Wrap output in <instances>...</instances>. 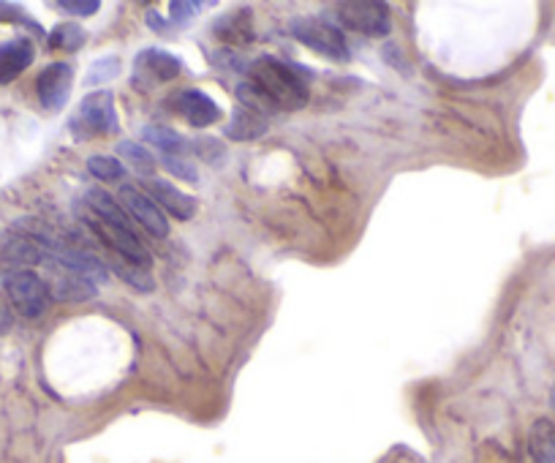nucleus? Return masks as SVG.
Returning a JSON list of instances; mask_svg holds the SVG:
<instances>
[{"instance_id":"4be33fe9","label":"nucleus","mask_w":555,"mask_h":463,"mask_svg":"<svg viewBox=\"0 0 555 463\" xmlns=\"http://www.w3.org/2000/svg\"><path fill=\"white\" fill-rule=\"evenodd\" d=\"M82 44H85V30L79 28L77 23H63V25H55V28H52V34H50L52 50L77 52Z\"/></svg>"},{"instance_id":"7ed1b4c3","label":"nucleus","mask_w":555,"mask_h":463,"mask_svg":"<svg viewBox=\"0 0 555 463\" xmlns=\"http://www.w3.org/2000/svg\"><path fill=\"white\" fill-rule=\"evenodd\" d=\"M3 292H7L14 311L25 319L44 317L52 300L50 284L39 273H34V270H9L3 275Z\"/></svg>"},{"instance_id":"6ab92c4d","label":"nucleus","mask_w":555,"mask_h":463,"mask_svg":"<svg viewBox=\"0 0 555 463\" xmlns=\"http://www.w3.org/2000/svg\"><path fill=\"white\" fill-rule=\"evenodd\" d=\"M112 270H115V273L120 275V281H126L131 290H137V292H153V290H156V281H153L151 270H147V268H139V265L126 262V259L112 257Z\"/></svg>"},{"instance_id":"39448f33","label":"nucleus","mask_w":555,"mask_h":463,"mask_svg":"<svg viewBox=\"0 0 555 463\" xmlns=\"http://www.w3.org/2000/svg\"><path fill=\"white\" fill-rule=\"evenodd\" d=\"M79 216H82L85 227H88L90 232H93V235L104 243L106 252H109L112 257H120V259H126V262H133V265H139V268L151 270L153 257H151V252L145 248V243L137 237V232H126V229L109 227V223H104L101 218H95L88 207H85Z\"/></svg>"},{"instance_id":"9b49d317","label":"nucleus","mask_w":555,"mask_h":463,"mask_svg":"<svg viewBox=\"0 0 555 463\" xmlns=\"http://www.w3.org/2000/svg\"><path fill=\"white\" fill-rule=\"evenodd\" d=\"M145 194L151 196L153 202H156L162 210H167L169 216L178 218V221H191V218L196 216V200L194 196L183 194L180 189H175L169 180H162V178H145Z\"/></svg>"},{"instance_id":"393cba45","label":"nucleus","mask_w":555,"mask_h":463,"mask_svg":"<svg viewBox=\"0 0 555 463\" xmlns=\"http://www.w3.org/2000/svg\"><path fill=\"white\" fill-rule=\"evenodd\" d=\"M216 30L221 34V39H232V41H250L254 30H250L248 23V14L240 12V14H229L227 20L216 25Z\"/></svg>"},{"instance_id":"a211bd4d","label":"nucleus","mask_w":555,"mask_h":463,"mask_svg":"<svg viewBox=\"0 0 555 463\" xmlns=\"http://www.w3.org/2000/svg\"><path fill=\"white\" fill-rule=\"evenodd\" d=\"M142 140H145L147 145L158 147L164 156H183V153L191 151V142L185 140L180 131L169 129V126H145V129H142Z\"/></svg>"},{"instance_id":"9d476101","label":"nucleus","mask_w":555,"mask_h":463,"mask_svg":"<svg viewBox=\"0 0 555 463\" xmlns=\"http://www.w3.org/2000/svg\"><path fill=\"white\" fill-rule=\"evenodd\" d=\"M74 90V68L68 63H50L36 79V93L47 112H61Z\"/></svg>"},{"instance_id":"dca6fc26","label":"nucleus","mask_w":555,"mask_h":463,"mask_svg":"<svg viewBox=\"0 0 555 463\" xmlns=\"http://www.w3.org/2000/svg\"><path fill=\"white\" fill-rule=\"evenodd\" d=\"M528 452L533 463H555V423L539 417L528 430Z\"/></svg>"},{"instance_id":"2eb2a0df","label":"nucleus","mask_w":555,"mask_h":463,"mask_svg":"<svg viewBox=\"0 0 555 463\" xmlns=\"http://www.w3.org/2000/svg\"><path fill=\"white\" fill-rule=\"evenodd\" d=\"M99 286L93 281L82 279V275L72 273V270H63V273L52 275V284H50V295L55 300L63 303H88L93 300Z\"/></svg>"},{"instance_id":"4468645a","label":"nucleus","mask_w":555,"mask_h":463,"mask_svg":"<svg viewBox=\"0 0 555 463\" xmlns=\"http://www.w3.org/2000/svg\"><path fill=\"white\" fill-rule=\"evenodd\" d=\"M85 207H88L95 218H101L104 223H109V227L133 232L131 218H128L126 207H122L115 196L106 194L104 189H90L88 194H85Z\"/></svg>"},{"instance_id":"f8f14e48","label":"nucleus","mask_w":555,"mask_h":463,"mask_svg":"<svg viewBox=\"0 0 555 463\" xmlns=\"http://www.w3.org/2000/svg\"><path fill=\"white\" fill-rule=\"evenodd\" d=\"M36 47L34 41L17 36V39L0 44V85H9L34 63Z\"/></svg>"},{"instance_id":"f3484780","label":"nucleus","mask_w":555,"mask_h":463,"mask_svg":"<svg viewBox=\"0 0 555 463\" xmlns=\"http://www.w3.org/2000/svg\"><path fill=\"white\" fill-rule=\"evenodd\" d=\"M267 134V118L256 115V112L237 106L232 112V124L227 126V137L234 142H254Z\"/></svg>"},{"instance_id":"f03ea898","label":"nucleus","mask_w":555,"mask_h":463,"mask_svg":"<svg viewBox=\"0 0 555 463\" xmlns=\"http://www.w3.org/2000/svg\"><path fill=\"white\" fill-rule=\"evenodd\" d=\"M68 129H72L74 140H93V137L117 134L120 124H117L115 95L109 90H95V93L85 95L82 104L74 112V118L68 120Z\"/></svg>"},{"instance_id":"1a4fd4ad","label":"nucleus","mask_w":555,"mask_h":463,"mask_svg":"<svg viewBox=\"0 0 555 463\" xmlns=\"http://www.w3.org/2000/svg\"><path fill=\"white\" fill-rule=\"evenodd\" d=\"M169 106L178 112L185 124L194 126V129H207V126L221 120V106H218L216 99L207 95L205 90H196V88L180 90V93L172 95Z\"/></svg>"},{"instance_id":"c756f323","label":"nucleus","mask_w":555,"mask_h":463,"mask_svg":"<svg viewBox=\"0 0 555 463\" xmlns=\"http://www.w3.org/2000/svg\"><path fill=\"white\" fill-rule=\"evenodd\" d=\"M202 9V3H185V0H175L169 3V20L175 23H189V20L196 17V12Z\"/></svg>"},{"instance_id":"6e6552de","label":"nucleus","mask_w":555,"mask_h":463,"mask_svg":"<svg viewBox=\"0 0 555 463\" xmlns=\"http://www.w3.org/2000/svg\"><path fill=\"white\" fill-rule=\"evenodd\" d=\"M183 68L178 55L167 50H158V47H151V50L139 52L137 63H133V82L139 88H153V85H164L169 79H175Z\"/></svg>"},{"instance_id":"20e7f679","label":"nucleus","mask_w":555,"mask_h":463,"mask_svg":"<svg viewBox=\"0 0 555 463\" xmlns=\"http://www.w3.org/2000/svg\"><path fill=\"white\" fill-rule=\"evenodd\" d=\"M289 34L308 50L330 57V61H349V44L344 30L322 17H295L289 23Z\"/></svg>"},{"instance_id":"ddd939ff","label":"nucleus","mask_w":555,"mask_h":463,"mask_svg":"<svg viewBox=\"0 0 555 463\" xmlns=\"http://www.w3.org/2000/svg\"><path fill=\"white\" fill-rule=\"evenodd\" d=\"M0 257L7 259V262L17 265V270H28L34 265L50 262L44 248L39 243H34L30 237L20 235V232H9L3 241H0Z\"/></svg>"},{"instance_id":"7c9ffc66","label":"nucleus","mask_w":555,"mask_h":463,"mask_svg":"<svg viewBox=\"0 0 555 463\" xmlns=\"http://www.w3.org/2000/svg\"><path fill=\"white\" fill-rule=\"evenodd\" d=\"M14 327V313H12V303L7 300V295L0 292V335H7L9 330Z\"/></svg>"},{"instance_id":"bb28decb","label":"nucleus","mask_w":555,"mask_h":463,"mask_svg":"<svg viewBox=\"0 0 555 463\" xmlns=\"http://www.w3.org/2000/svg\"><path fill=\"white\" fill-rule=\"evenodd\" d=\"M162 164L169 169V175H175V178L185 180V183H199V172H196L194 164L185 162L183 156H164Z\"/></svg>"},{"instance_id":"aec40b11","label":"nucleus","mask_w":555,"mask_h":463,"mask_svg":"<svg viewBox=\"0 0 555 463\" xmlns=\"http://www.w3.org/2000/svg\"><path fill=\"white\" fill-rule=\"evenodd\" d=\"M117 153L128 162V167H133L137 172H142L145 178H153V169H156V158L147 153L145 145H139V142H120L117 145Z\"/></svg>"},{"instance_id":"cd10ccee","label":"nucleus","mask_w":555,"mask_h":463,"mask_svg":"<svg viewBox=\"0 0 555 463\" xmlns=\"http://www.w3.org/2000/svg\"><path fill=\"white\" fill-rule=\"evenodd\" d=\"M57 9L72 14V17H93V14L101 9V3L99 0H61Z\"/></svg>"},{"instance_id":"412c9836","label":"nucleus","mask_w":555,"mask_h":463,"mask_svg":"<svg viewBox=\"0 0 555 463\" xmlns=\"http://www.w3.org/2000/svg\"><path fill=\"white\" fill-rule=\"evenodd\" d=\"M237 99H240V106H245V110L256 112V115H261V118H267V115H272V112H278V106L272 104L270 99H267L264 93H261L256 85L250 82H240L237 85Z\"/></svg>"},{"instance_id":"b1692460","label":"nucleus","mask_w":555,"mask_h":463,"mask_svg":"<svg viewBox=\"0 0 555 463\" xmlns=\"http://www.w3.org/2000/svg\"><path fill=\"white\" fill-rule=\"evenodd\" d=\"M120 61H117L115 55L99 57V61H93V66L88 68V74H85V85H88V88H95V85L112 82V79L120 77Z\"/></svg>"},{"instance_id":"423d86ee","label":"nucleus","mask_w":555,"mask_h":463,"mask_svg":"<svg viewBox=\"0 0 555 463\" xmlns=\"http://www.w3.org/2000/svg\"><path fill=\"white\" fill-rule=\"evenodd\" d=\"M338 23L346 30L360 36H371V39H384L392 30V17H389L387 3L378 0H349L338 7Z\"/></svg>"},{"instance_id":"f257e3e1","label":"nucleus","mask_w":555,"mask_h":463,"mask_svg":"<svg viewBox=\"0 0 555 463\" xmlns=\"http://www.w3.org/2000/svg\"><path fill=\"white\" fill-rule=\"evenodd\" d=\"M248 82L256 85L278 106V112L302 110L311 101V90H308L306 79L300 77V68L272 55H261L250 63Z\"/></svg>"},{"instance_id":"0eeeda50","label":"nucleus","mask_w":555,"mask_h":463,"mask_svg":"<svg viewBox=\"0 0 555 463\" xmlns=\"http://www.w3.org/2000/svg\"><path fill=\"white\" fill-rule=\"evenodd\" d=\"M120 205L126 207L128 218H133L139 227L145 229L147 235L153 237L169 235V221L167 216H164V210L145 194V191H139V185H131V183L120 185Z\"/></svg>"},{"instance_id":"5701e85b","label":"nucleus","mask_w":555,"mask_h":463,"mask_svg":"<svg viewBox=\"0 0 555 463\" xmlns=\"http://www.w3.org/2000/svg\"><path fill=\"white\" fill-rule=\"evenodd\" d=\"M88 172L101 183H117V180L126 178V167L112 156H90Z\"/></svg>"},{"instance_id":"c85d7f7f","label":"nucleus","mask_w":555,"mask_h":463,"mask_svg":"<svg viewBox=\"0 0 555 463\" xmlns=\"http://www.w3.org/2000/svg\"><path fill=\"white\" fill-rule=\"evenodd\" d=\"M0 23H20V25H28V28H34L36 34L41 36V28L34 23V20L28 17V14L23 12L20 7H14V3H0Z\"/></svg>"},{"instance_id":"a878e982","label":"nucleus","mask_w":555,"mask_h":463,"mask_svg":"<svg viewBox=\"0 0 555 463\" xmlns=\"http://www.w3.org/2000/svg\"><path fill=\"white\" fill-rule=\"evenodd\" d=\"M191 151H194L202 162L212 164V167L227 158V147H223L218 140H212V137H199V140H194L191 142Z\"/></svg>"},{"instance_id":"2f4dec72","label":"nucleus","mask_w":555,"mask_h":463,"mask_svg":"<svg viewBox=\"0 0 555 463\" xmlns=\"http://www.w3.org/2000/svg\"><path fill=\"white\" fill-rule=\"evenodd\" d=\"M550 407L555 409V385H553V390H550Z\"/></svg>"}]
</instances>
